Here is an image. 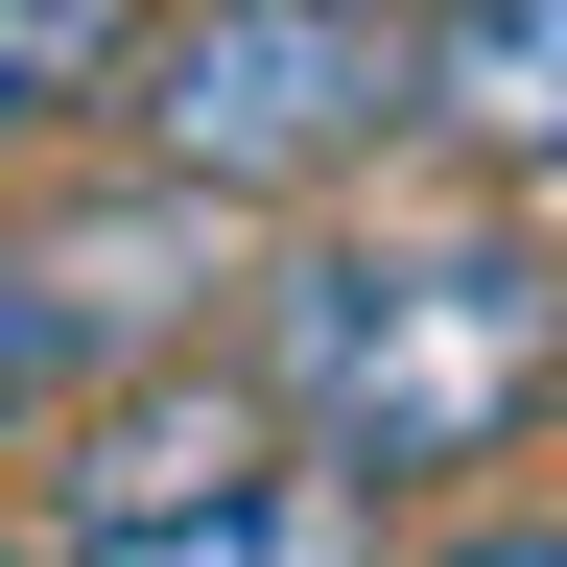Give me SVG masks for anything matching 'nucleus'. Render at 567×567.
<instances>
[{
    "label": "nucleus",
    "mask_w": 567,
    "mask_h": 567,
    "mask_svg": "<svg viewBox=\"0 0 567 567\" xmlns=\"http://www.w3.org/2000/svg\"><path fill=\"white\" fill-rule=\"evenodd\" d=\"M237 354L284 379V425H308L331 473H379V496H450L496 473L544 425L567 379V237L520 189H450V213H331V237H284L260 260V308Z\"/></svg>",
    "instance_id": "1"
},
{
    "label": "nucleus",
    "mask_w": 567,
    "mask_h": 567,
    "mask_svg": "<svg viewBox=\"0 0 567 567\" xmlns=\"http://www.w3.org/2000/svg\"><path fill=\"white\" fill-rule=\"evenodd\" d=\"M425 142V0H166L118 48V166L189 213H331Z\"/></svg>",
    "instance_id": "2"
},
{
    "label": "nucleus",
    "mask_w": 567,
    "mask_h": 567,
    "mask_svg": "<svg viewBox=\"0 0 567 567\" xmlns=\"http://www.w3.org/2000/svg\"><path fill=\"white\" fill-rule=\"evenodd\" d=\"M142 354H189V331L118 284V237H0V473H48Z\"/></svg>",
    "instance_id": "3"
},
{
    "label": "nucleus",
    "mask_w": 567,
    "mask_h": 567,
    "mask_svg": "<svg viewBox=\"0 0 567 567\" xmlns=\"http://www.w3.org/2000/svg\"><path fill=\"white\" fill-rule=\"evenodd\" d=\"M425 142H450L473 189L567 213V0H450V24H425Z\"/></svg>",
    "instance_id": "4"
},
{
    "label": "nucleus",
    "mask_w": 567,
    "mask_h": 567,
    "mask_svg": "<svg viewBox=\"0 0 567 567\" xmlns=\"http://www.w3.org/2000/svg\"><path fill=\"white\" fill-rule=\"evenodd\" d=\"M379 520H402L379 473L284 450V473H237V496H166V520H118V544H48V567H379Z\"/></svg>",
    "instance_id": "5"
},
{
    "label": "nucleus",
    "mask_w": 567,
    "mask_h": 567,
    "mask_svg": "<svg viewBox=\"0 0 567 567\" xmlns=\"http://www.w3.org/2000/svg\"><path fill=\"white\" fill-rule=\"evenodd\" d=\"M166 24V0H0V142H71L118 118V48Z\"/></svg>",
    "instance_id": "6"
},
{
    "label": "nucleus",
    "mask_w": 567,
    "mask_h": 567,
    "mask_svg": "<svg viewBox=\"0 0 567 567\" xmlns=\"http://www.w3.org/2000/svg\"><path fill=\"white\" fill-rule=\"evenodd\" d=\"M425 567H567V496H496V520H450Z\"/></svg>",
    "instance_id": "7"
},
{
    "label": "nucleus",
    "mask_w": 567,
    "mask_h": 567,
    "mask_svg": "<svg viewBox=\"0 0 567 567\" xmlns=\"http://www.w3.org/2000/svg\"><path fill=\"white\" fill-rule=\"evenodd\" d=\"M0 567H48V520H24V544H0Z\"/></svg>",
    "instance_id": "8"
},
{
    "label": "nucleus",
    "mask_w": 567,
    "mask_h": 567,
    "mask_svg": "<svg viewBox=\"0 0 567 567\" xmlns=\"http://www.w3.org/2000/svg\"><path fill=\"white\" fill-rule=\"evenodd\" d=\"M544 425H567V379H544Z\"/></svg>",
    "instance_id": "9"
},
{
    "label": "nucleus",
    "mask_w": 567,
    "mask_h": 567,
    "mask_svg": "<svg viewBox=\"0 0 567 567\" xmlns=\"http://www.w3.org/2000/svg\"><path fill=\"white\" fill-rule=\"evenodd\" d=\"M425 24H450V0H425Z\"/></svg>",
    "instance_id": "10"
}]
</instances>
